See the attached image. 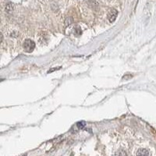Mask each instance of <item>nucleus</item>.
I'll list each match as a JSON object with an SVG mask.
<instances>
[{"mask_svg": "<svg viewBox=\"0 0 156 156\" xmlns=\"http://www.w3.org/2000/svg\"><path fill=\"white\" fill-rule=\"evenodd\" d=\"M24 48L27 52H33L35 48V43L31 39H27L24 42Z\"/></svg>", "mask_w": 156, "mask_h": 156, "instance_id": "f257e3e1", "label": "nucleus"}, {"mask_svg": "<svg viewBox=\"0 0 156 156\" xmlns=\"http://www.w3.org/2000/svg\"><path fill=\"white\" fill-rule=\"evenodd\" d=\"M117 15H118V11L115 9H112L108 14V19L110 22H114L115 20L116 19Z\"/></svg>", "mask_w": 156, "mask_h": 156, "instance_id": "f03ea898", "label": "nucleus"}, {"mask_svg": "<svg viewBox=\"0 0 156 156\" xmlns=\"http://www.w3.org/2000/svg\"><path fill=\"white\" fill-rule=\"evenodd\" d=\"M136 156H149V151L145 148H141L137 151Z\"/></svg>", "mask_w": 156, "mask_h": 156, "instance_id": "7ed1b4c3", "label": "nucleus"}, {"mask_svg": "<svg viewBox=\"0 0 156 156\" xmlns=\"http://www.w3.org/2000/svg\"><path fill=\"white\" fill-rule=\"evenodd\" d=\"M116 156H126V152L124 150H119L116 153Z\"/></svg>", "mask_w": 156, "mask_h": 156, "instance_id": "20e7f679", "label": "nucleus"}, {"mask_svg": "<svg viewBox=\"0 0 156 156\" xmlns=\"http://www.w3.org/2000/svg\"><path fill=\"white\" fill-rule=\"evenodd\" d=\"M84 126H85V122H84V121H81V122H78V123H77V126L80 129L84 128Z\"/></svg>", "mask_w": 156, "mask_h": 156, "instance_id": "39448f33", "label": "nucleus"}, {"mask_svg": "<svg viewBox=\"0 0 156 156\" xmlns=\"http://www.w3.org/2000/svg\"><path fill=\"white\" fill-rule=\"evenodd\" d=\"M132 77H133V75H131V74H126V75L123 76V80H129V79H131Z\"/></svg>", "mask_w": 156, "mask_h": 156, "instance_id": "423d86ee", "label": "nucleus"}, {"mask_svg": "<svg viewBox=\"0 0 156 156\" xmlns=\"http://www.w3.org/2000/svg\"><path fill=\"white\" fill-rule=\"evenodd\" d=\"M77 35H79V34H81V29L79 28H77V29L75 30V33Z\"/></svg>", "mask_w": 156, "mask_h": 156, "instance_id": "0eeeda50", "label": "nucleus"}]
</instances>
